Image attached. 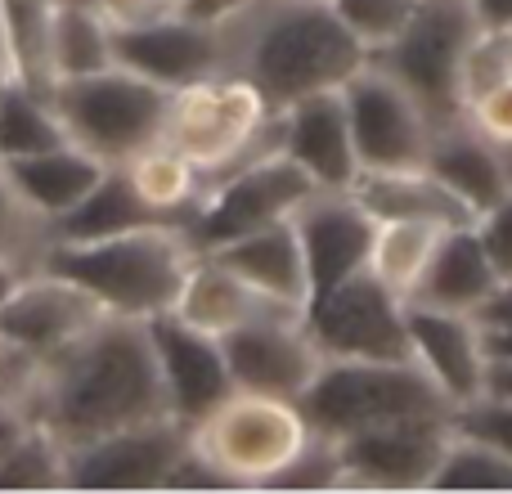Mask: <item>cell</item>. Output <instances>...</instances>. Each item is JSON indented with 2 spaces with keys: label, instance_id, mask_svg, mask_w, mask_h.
Listing matches in <instances>:
<instances>
[{
  "label": "cell",
  "instance_id": "83f0119b",
  "mask_svg": "<svg viewBox=\"0 0 512 494\" xmlns=\"http://www.w3.org/2000/svg\"><path fill=\"white\" fill-rule=\"evenodd\" d=\"M50 68L54 86L72 77H90L99 68H113V23L95 9V0H54Z\"/></svg>",
  "mask_w": 512,
  "mask_h": 494
},
{
  "label": "cell",
  "instance_id": "6da1fadb",
  "mask_svg": "<svg viewBox=\"0 0 512 494\" xmlns=\"http://www.w3.org/2000/svg\"><path fill=\"white\" fill-rule=\"evenodd\" d=\"M32 414L63 445L171 418L144 319L104 315L36 373Z\"/></svg>",
  "mask_w": 512,
  "mask_h": 494
},
{
  "label": "cell",
  "instance_id": "4316f807",
  "mask_svg": "<svg viewBox=\"0 0 512 494\" xmlns=\"http://www.w3.org/2000/svg\"><path fill=\"white\" fill-rule=\"evenodd\" d=\"M122 171L158 221L189 225V216L198 212V203H203V194H207V176L180 149H171L167 140H158V144H149V149H140L135 158H126Z\"/></svg>",
  "mask_w": 512,
  "mask_h": 494
},
{
  "label": "cell",
  "instance_id": "52a82bcc",
  "mask_svg": "<svg viewBox=\"0 0 512 494\" xmlns=\"http://www.w3.org/2000/svg\"><path fill=\"white\" fill-rule=\"evenodd\" d=\"M176 90L122 68H99L90 77H72L54 86V108H59L68 140L104 158L108 167H122L140 149L162 140Z\"/></svg>",
  "mask_w": 512,
  "mask_h": 494
},
{
  "label": "cell",
  "instance_id": "603a6c76",
  "mask_svg": "<svg viewBox=\"0 0 512 494\" xmlns=\"http://www.w3.org/2000/svg\"><path fill=\"white\" fill-rule=\"evenodd\" d=\"M207 256H216L225 270H234L239 279H248L252 288L270 292V297L288 301V306H297V310L310 306L306 252H301V234H297V225H292V216L288 221L261 225V230L243 234V239L212 247Z\"/></svg>",
  "mask_w": 512,
  "mask_h": 494
},
{
  "label": "cell",
  "instance_id": "f1b7e54d",
  "mask_svg": "<svg viewBox=\"0 0 512 494\" xmlns=\"http://www.w3.org/2000/svg\"><path fill=\"white\" fill-rule=\"evenodd\" d=\"M158 216L144 207V198L131 189L122 167H108V176L72 207L68 216L50 225V239H63V243H81V239H108V234H122V230H135V225H149Z\"/></svg>",
  "mask_w": 512,
  "mask_h": 494
},
{
  "label": "cell",
  "instance_id": "e575fe53",
  "mask_svg": "<svg viewBox=\"0 0 512 494\" xmlns=\"http://www.w3.org/2000/svg\"><path fill=\"white\" fill-rule=\"evenodd\" d=\"M0 490H68V450L50 427H32L0 459Z\"/></svg>",
  "mask_w": 512,
  "mask_h": 494
},
{
  "label": "cell",
  "instance_id": "d4e9b609",
  "mask_svg": "<svg viewBox=\"0 0 512 494\" xmlns=\"http://www.w3.org/2000/svg\"><path fill=\"white\" fill-rule=\"evenodd\" d=\"M504 274L495 270L486 243H481L477 225H454V230L441 234L432 261H427L423 279H418L414 297L418 306H441V310H472L499 288Z\"/></svg>",
  "mask_w": 512,
  "mask_h": 494
},
{
  "label": "cell",
  "instance_id": "7dc6e473",
  "mask_svg": "<svg viewBox=\"0 0 512 494\" xmlns=\"http://www.w3.org/2000/svg\"><path fill=\"white\" fill-rule=\"evenodd\" d=\"M486 346L490 355H508L512 360V328H486Z\"/></svg>",
  "mask_w": 512,
  "mask_h": 494
},
{
  "label": "cell",
  "instance_id": "cb8c5ba5",
  "mask_svg": "<svg viewBox=\"0 0 512 494\" xmlns=\"http://www.w3.org/2000/svg\"><path fill=\"white\" fill-rule=\"evenodd\" d=\"M373 221H436V225H477L472 207L427 167L405 171H360L346 189Z\"/></svg>",
  "mask_w": 512,
  "mask_h": 494
},
{
  "label": "cell",
  "instance_id": "bcb514c9",
  "mask_svg": "<svg viewBox=\"0 0 512 494\" xmlns=\"http://www.w3.org/2000/svg\"><path fill=\"white\" fill-rule=\"evenodd\" d=\"M481 27H512V0H468Z\"/></svg>",
  "mask_w": 512,
  "mask_h": 494
},
{
  "label": "cell",
  "instance_id": "ee69618b",
  "mask_svg": "<svg viewBox=\"0 0 512 494\" xmlns=\"http://www.w3.org/2000/svg\"><path fill=\"white\" fill-rule=\"evenodd\" d=\"M481 328H512V279H499V288L477 306Z\"/></svg>",
  "mask_w": 512,
  "mask_h": 494
},
{
  "label": "cell",
  "instance_id": "74e56055",
  "mask_svg": "<svg viewBox=\"0 0 512 494\" xmlns=\"http://www.w3.org/2000/svg\"><path fill=\"white\" fill-rule=\"evenodd\" d=\"M463 122L477 135H486L490 144L512 153V77H504L499 86H490L486 95H477L463 108Z\"/></svg>",
  "mask_w": 512,
  "mask_h": 494
},
{
  "label": "cell",
  "instance_id": "f6af8a7d",
  "mask_svg": "<svg viewBox=\"0 0 512 494\" xmlns=\"http://www.w3.org/2000/svg\"><path fill=\"white\" fill-rule=\"evenodd\" d=\"M486 400H499V405H512V360L508 355H490L486 364Z\"/></svg>",
  "mask_w": 512,
  "mask_h": 494
},
{
  "label": "cell",
  "instance_id": "8fae6325",
  "mask_svg": "<svg viewBox=\"0 0 512 494\" xmlns=\"http://www.w3.org/2000/svg\"><path fill=\"white\" fill-rule=\"evenodd\" d=\"M342 104H346V122H351L360 171H405L427 162L436 122L373 59L342 86Z\"/></svg>",
  "mask_w": 512,
  "mask_h": 494
},
{
  "label": "cell",
  "instance_id": "7c38bea8",
  "mask_svg": "<svg viewBox=\"0 0 512 494\" xmlns=\"http://www.w3.org/2000/svg\"><path fill=\"white\" fill-rule=\"evenodd\" d=\"M454 436V414L396 418L337 441L342 490H427Z\"/></svg>",
  "mask_w": 512,
  "mask_h": 494
},
{
  "label": "cell",
  "instance_id": "9a60e30c",
  "mask_svg": "<svg viewBox=\"0 0 512 494\" xmlns=\"http://www.w3.org/2000/svg\"><path fill=\"white\" fill-rule=\"evenodd\" d=\"M95 319H104V310L81 288L54 279V274L32 270L0 301V346L45 364L68 342H77Z\"/></svg>",
  "mask_w": 512,
  "mask_h": 494
},
{
  "label": "cell",
  "instance_id": "44dd1931",
  "mask_svg": "<svg viewBox=\"0 0 512 494\" xmlns=\"http://www.w3.org/2000/svg\"><path fill=\"white\" fill-rule=\"evenodd\" d=\"M171 315L185 319V324H194V328H203V333H212V337H230L248 324L306 319V310H297V306H288V301L270 297V292L252 288L248 279H239L234 270H225L216 256L198 252Z\"/></svg>",
  "mask_w": 512,
  "mask_h": 494
},
{
  "label": "cell",
  "instance_id": "ac0fdd59",
  "mask_svg": "<svg viewBox=\"0 0 512 494\" xmlns=\"http://www.w3.org/2000/svg\"><path fill=\"white\" fill-rule=\"evenodd\" d=\"M113 63L158 81L167 90L194 86V81L221 72V32L194 23L185 14L153 18L144 27H117L113 32Z\"/></svg>",
  "mask_w": 512,
  "mask_h": 494
},
{
  "label": "cell",
  "instance_id": "ba28073f",
  "mask_svg": "<svg viewBox=\"0 0 512 494\" xmlns=\"http://www.w3.org/2000/svg\"><path fill=\"white\" fill-rule=\"evenodd\" d=\"M477 14L468 0H423L418 14L391 45L373 50L369 59L400 81L418 104L427 108L436 126H450L463 117L459 104V63L477 32Z\"/></svg>",
  "mask_w": 512,
  "mask_h": 494
},
{
  "label": "cell",
  "instance_id": "ffe728a7",
  "mask_svg": "<svg viewBox=\"0 0 512 494\" xmlns=\"http://www.w3.org/2000/svg\"><path fill=\"white\" fill-rule=\"evenodd\" d=\"M279 149L319 189H351L360 176V158H355L342 90H319L279 108Z\"/></svg>",
  "mask_w": 512,
  "mask_h": 494
},
{
  "label": "cell",
  "instance_id": "5bb4252c",
  "mask_svg": "<svg viewBox=\"0 0 512 494\" xmlns=\"http://www.w3.org/2000/svg\"><path fill=\"white\" fill-rule=\"evenodd\" d=\"M409 360L436 382L450 409H463L481 400L486 391V328L472 310H441L409 301Z\"/></svg>",
  "mask_w": 512,
  "mask_h": 494
},
{
  "label": "cell",
  "instance_id": "681fc988",
  "mask_svg": "<svg viewBox=\"0 0 512 494\" xmlns=\"http://www.w3.org/2000/svg\"><path fill=\"white\" fill-rule=\"evenodd\" d=\"M5 90H9V72L0 68V95H5Z\"/></svg>",
  "mask_w": 512,
  "mask_h": 494
},
{
  "label": "cell",
  "instance_id": "d6986e66",
  "mask_svg": "<svg viewBox=\"0 0 512 494\" xmlns=\"http://www.w3.org/2000/svg\"><path fill=\"white\" fill-rule=\"evenodd\" d=\"M301 234V252H306L310 274V297L328 292L333 283L351 279L355 270H369L373 252V216L355 203L346 189H319L315 198L297 207L292 216Z\"/></svg>",
  "mask_w": 512,
  "mask_h": 494
},
{
  "label": "cell",
  "instance_id": "e0dca14e",
  "mask_svg": "<svg viewBox=\"0 0 512 494\" xmlns=\"http://www.w3.org/2000/svg\"><path fill=\"white\" fill-rule=\"evenodd\" d=\"M225 364H230L234 391H256V396L301 400L315 373L324 369V351L306 333V319H270V324H248L239 333L221 337Z\"/></svg>",
  "mask_w": 512,
  "mask_h": 494
},
{
  "label": "cell",
  "instance_id": "484cf974",
  "mask_svg": "<svg viewBox=\"0 0 512 494\" xmlns=\"http://www.w3.org/2000/svg\"><path fill=\"white\" fill-rule=\"evenodd\" d=\"M5 167H9V176H14V185L23 189V198L50 225L59 221V216H68L72 207L108 176V162L72 140L59 144V149L32 153V158H5Z\"/></svg>",
  "mask_w": 512,
  "mask_h": 494
},
{
  "label": "cell",
  "instance_id": "5b68a950",
  "mask_svg": "<svg viewBox=\"0 0 512 494\" xmlns=\"http://www.w3.org/2000/svg\"><path fill=\"white\" fill-rule=\"evenodd\" d=\"M315 427L297 400L230 391L198 427H189V445L203 454L230 486L265 490L283 468L306 454Z\"/></svg>",
  "mask_w": 512,
  "mask_h": 494
},
{
  "label": "cell",
  "instance_id": "836d02e7",
  "mask_svg": "<svg viewBox=\"0 0 512 494\" xmlns=\"http://www.w3.org/2000/svg\"><path fill=\"white\" fill-rule=\"evenodd\" d=\"M45 243H50V221L23 198V189L14 185L5 158H0V261L32 274Z\"/></svg>",
  "mask_w": 512,
  "mask_h": 494
},
{
  "label": "cell",
  "instance_id": "d6a6232c",
  "mask_svg": "<svg viewBox=\"0 0 512 494\" xmlns=\"http://www.w3.org/2000/svg\"><path fill=\"white\" fill-rule=\"evenodd\" d=\"M427 490H512V459L481 436L454 427L445 459Z\"/></svg>",
  "mask_w": 512,
  "mask_h": 494
},
{
  "label": "cell",
  "instance_id": "3957f363",
  "mask_svg": "<svg viewBox=\"0 0 512 494\" xmlns=\"http://www.w3.org/2000/svg\"><path fill=\"white\" fill-rule=\"evenodd\" d=\"M198 247L176 221H149L108 239L63 243L50 239L36 261L41 274L81 288L104 315L158 319L176 310V297L189 279Z\"/></svg>",
  "mask_w": 512,
  "mask_h": 494
},
{
  "label": "cell",
  "instance_id": "277c9868",
  "mask_svg": "<svg viewBox=\"0 0 512 494\" xmlns=\"http://www.w3.org/2000/svg\"><path fill=\"white\" fill-rule=\"evenodd\" d=\"M162 140L185 153L212 185L239 162L279 149V108L239 72H212L171 95Z\"/></svg>",
  "mask_w": 512,
  "mask_h": 494
},
{
  "label": "cell",
  "instance_id": "1f68e13d",
  "mask_svg": "<svg viewBox=\"0 0 512 494\" xmlns=\"http://www.w3.org/2000/svg\"><path fill=\"white\" fill-rule=\"evenodd\" d=\"M59 144H68V126L54 99H41L9 81V90L0 95V158H32Z\"/></svg>",
  "mask_w": 512,
  "mask_h": 494
},
{
  "label": "cell",
  "instance_id": "8992f818",
  "mask_svg": "<svg viewBox=\"0 0 512 494\" xmlns=\"http://www.w3.org/2000/svg\"><path fill=\"white\" fill-rule=\"evenodd\" d=\"M297 405L310 427L333 441L396 418L454 414L414 360H324Z\"/></svg>",
  "mask_w": 512,
  "mask_h": 494
},
{
  "label": "cell",
  "instance_id": "f907efd6",
  "mask_svg": "<svg viewBox=\"0 0 512 494\" xmlns=\"http://www.w3.org/2000/svg\"><path fill=\"white\" fill-rule=\"evenodd\" d=\"M171 5H176V9H180V5H185V0H171Z\"/></svg>",
  "mask_w": 512,
  "mask_h": 494
},
{
  "label": "cell",
  "instance_id": "4dcf8cb0",
  "mask_svg": "<svg viewBox=\"0 0 512 494\" xmlns=\"http://www.w3.org/2000/svg\"><path fill=\"white\" fill-rule=\"evenodd\" d=\"M445 230H454V225H436V221H378V225H373L369 270L378 274L391 292H400V297L409 301Z\"/></svg>",
  "mask_w": 512,
  "mask_h": 494
},
{
  "label": "cell",
  "instance_id": "b9f144b4",
  "mask_svg": "<svg viewBox=\"0 0 512 494\" xmlns=\"http://www.w3.org/2000/svg\"><path fill=\"white\" fill-rule=\"evenodd\" d=\"M32 427H41L32 409H27L23 400H14V396H5V391H0V459H5L18 441H27V432H32Z\"/></svg>",
  "mask_w": 512,
  "mask_h": 494
},
{
  "label": "cell",
  "instance_id": "2e32d148",
  "mask_svg": "<svg viewBox=\"0 0 512 494\" xmlns=\"http://www.w3.org/2000/svg\"><path fill=\"white\" fill-rule=\"evenodd\" d=\"M144 324H149V342L153 355H158L171 418L185 427H198L234 391L221 337L203 333V328L185 324L176 315H158L144 319Z\"/></svg>",
  "mask_w": 512,
  "mask_h": 494
},
{
  "label": "cell",
  "instance_id": "60d3db41",
  "mask_svg": "<svg viewBox=\"0 0 512 494\" xmlns=\"http://www.w3.org/2000/svg\"><path fill=\"white\" fill-rule=\"evenodd\" d=\"M95 9L113 23V32L117 27H144V23H153V18L176 14L171 0H95Z\"/></svg>",
  "mask_w": 512,
  "mask_h": 494
},
{
  "label": "cell",
  "instance_id": "7a4b0ae2",
  "mask_svg": "<svg viewBox=\"0 0 512 494\" xmlns=\"http://www.w3.org/2000/svg\"><path fill=\"white\" fill-rule=\"evenodd\" d=\"M221 32V72L248 77L274 108L319 90H342L369 50L337 18L333 0H252Z\"/></svg>",
  "mask_w": 512,
  "mask_h": 494
},
{
  "label": "cell",
  "instance_id": "f35d334b",
  "mask_svg": "<svg viewBox=\"0 0 512 494\" xmlns=\"http://www.w3.org/2000/svg\"><path fill=\"white\" fill-rule=\"evenodd\" d=\"M454 427L468 436H481L495 450H504L512 459V405H499V400H472V405L454 409Z\"/></svg>",
  "mask_w": 512,
  "mask_h": 494
},
{
  "label": "cell",
  "instance_id": "7402d4cb",
  "mask_svg": "<svg viewBox=\"0 0 512 494\" xmlns=\"http://www.w3.org/2000/svg\"><path fill=\"white\" fill-rule=\"evenodd\" d=\"M423 167L432 171L441 185H450L454 194L472 207L477 221H481V212H490L512 189V153L490 144L486 135H477L463 117L450 126H436Z\"/></svg>",
  "mask_w": 512,
  "mask_h": 494
},
{
  "label": "cell",
  "instance_id": "30bf717a",
  "mask_svg": "<svg viewBox=\"0 0 512 494\" xmlns=\"http://www.w3.org/2000/svg\"><path fill=\"white\" fill-rule=\"evenodd\" d=\"M409 301L391 292L373 270H355L310 297L306 333L324 360H409Z\"/></svg>",
  "mask_w": 512,
  "mask_h": 494
},
{
  "label": "cell",
  "instance_id": "9c48e42d",
  "mask_svg": "<svg viewBox=\"0 0 512 494\" xmlns=\"http://www.w3.org/2000/svg\"><path fill=\"white\" fill-rule=\"evenodd\" d=\"M319 185L288 158L283 149H270L252 162H239L225 176H216L207 185L198 212L189 216V243L198 252H212V247L243 239V234L261 230V225L288 221L297 216V207L306 198H315Z\"/></svg>",
  "mask_w": 512,
  "mask_h": 494
},
{
  "label": "cell",
  "instance_id": "d590c367",
  "mask_svg": "<svg viewBox=\"0 0 512 494\" xmlns=\"http://www.w3.org/2000/svg\"><path fill=\"white\" fill-rule=\"evenodd\" d=\"M504 77H512V27H477L459 63V104L468 108Z\"/></svg>",
  "mask_w": 512,
  "mask_h": 494
},
{
  "label": "cell",
  "instance_id": "ab89813d",
  "mask_svg": "<svg viewBox=\"0 0 512 494\" xmlns=\"http://www.w3.org/2000/svg\"><path fill=\"white\" fill-rule=\"evenodd\" d=\"M477 234H481V243H486L495 270L504 274V279H512V189L490 207V212H481Z\"/></svg>",
  "mask_w": 512,
  "mask_h": 494
},
{
  "label": "cell",
  "instance_id": "7bdbcfd3",
  "mask_svg": "<svg viewBox=\"0 0 512 494\" xmlns=\"http://www.w3.org/2000/svg\"><path fill=\"white\" fill-rule=\"evenodd\" d=\"M243 5H252V0H185V5H180L176 14L194 18V23L216 27V23H225V18H234V14H239Z\"/></svg>",
  "mask_w": 512,
  "mask_h": 494
},
{
  "label": "cell",
  "instance_id": "f546056e",
  "mask_svg": "<svg viewBox=\"0 0 512 494\" xmlns=\"http://www.w3.org/2000/svg\"><path fill=\"white\" fill-rule=\"evenodd\" d=\"M0 18H5L9 81L50 99L54 95V68H50L54 0H0Z\"/></svg>",
  "mask_w": 512,
  "mask_h": 494
},
{
  "label": "cell",
  "instance_id": "8d00e7d4",
  "mask_svg": "<svg viewBox=\"0 0 512 494\" xmlns=\"http://www.w3.org/2000/svg\"><path fill=\"white\" fill-rule=\"evenodd\" d=\"M418 5H423V0H333L337 18L351 27V36L369 54L396 41L409 18L418 14Z\"/></svg>",
  "mask_w": 512,
  "mask_h": 494
},
{
  "label": "cell",
  "instance_id": "4fadbf2b",
  "mask_svg": "<svg viewBox=\"0 0 512 494\" xmlns=\"http://www.w3.org/2000/svg\"><path fill=\"white\" fill-rule=\"evenodd\" d=\"M63 450H68V490H167L171 468L189 450V427L176 418H158Z\"/></svg>",
  "mask_w": 512,
  "mask_h": 494
},
{
  "label": "cell",
  "instance_id": "c3c4849f",
  "mask_svg": "<svg viewBox=\"0 0 512 494\" xmlns=\"http://www.w3.org/2000/svg\"><path fill=\"white\" fill-rule=\"evenodd\" d=\"M0 68L9 72V50H5V18H0Z\"/></svg>",
  "mask_w": 512,
  "mask_h": 494
}]
</instances>
